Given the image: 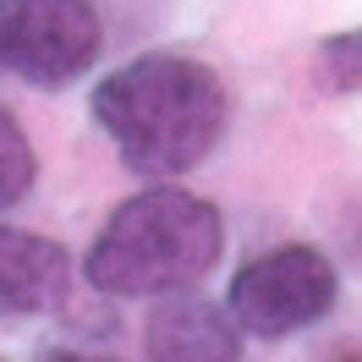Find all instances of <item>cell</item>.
Returning a JSON list of instances; mask_svg holds the SVG:
<instances>
[{
    "label": "cell",
    "mask_w": 362,
    "mask_h": 362,
    "mask_svg": "<svg viewBox=\"0 0 362 362\" xmlns=\"http://www.w3.org/2000/svg\"><path fill=\"white\" fill-rule=\"evenodd\" d=\"M335 362H362V351H346V357H335Z\"/></svg>",
    "instance_id": "obj_10"
},
{
    "label": "cell",
    "mask_w": 362,
    "mask_h": 362,
    "mask_svg": "<svg viewBox=\"0 0 362 362\" xmlns=\"http://www.w3.org/2000/svg\"><path fill=\"white\" fill-rule=\"evenodd\" d=\"M33 176H39V165H33V143H28L23 121L11 110H0V209L23 204Z\"/></svg>",
    "instance_id": "obj_8"
},
{
    "label": "cell",
    "mask_w": 362,
    "mask_h": 362,
    "mask_svg": "<svg viewBox=\"0 0 362 362\" xmlns=\"http://www.w3.org/2000/svg\"><path fill=\"white\" fill-rule=\"evenodd\" d=\"M313 83L324 93H357L362 88V28L329 33L313 49Z\"/></svg>",
    "instance_id": "obj_7"
},
{
    "label": "cell",
    "mask_w": 362,
    "mask_h": 362,
    "mask_svg": "<svg viewBox=\"0 0 362 362\" xmlns=\"http://www.w3.org/2000/svg\"><path fill=\"white\" fill-rule=\"evenodd\" d=\"M49 362H115V357H93V351H55Z\"/></svg>",
    "instance_id": "obj_9"
},
{
    "label": "cell",
    "mask_w": 362,
    "mask_h": 362,
    "mask_svg": "<svg viewBox=\"0 0 362 362\" xmlns=\"http://www.w3.org/2000/svg\"><path fill=\"white\" fill-rule=\"evenodd\" d=\"M143 346H148V362H236L242 357L236 318L220 302L192 296V291L165 296L148 313Z\"/></svg>",
    "instance_id": "obj_5"
},
{
    "label": "cell",
    "mask_w": 362,
    "mask_h": 362,
    "mask_svg": "<svg viewBox=\"0 0 362 362\" xmlns=\"http://www.w3.org/2000/svg\"><path fill=\"white\" fill-rule=\"evenodd\" d=\"M66 296V252L49 236L0 226V318L49 313Z\"/></svg>",
    "instance_id": "obj_6"
},
{
    "label": "cell",
    "mask_w": 362,
    "mask_h": 362,
    "mask_svg": "<svg viewBox=\"0 0 362 362\" xmlns=\"http://www.w3.org/2000/svg\"><path fill=\"white\" fill-rule=\"evenodd\" d=\"M99 17L88 0H0V66L33 88H66L99 61Z\"/></svg>",
    "instance_id": "obj_4"
},
{
    "label": "cell",
    "mask_w": 362,
    "mask_h": 362,
    "mask_svg": "<svg viewBox=\"0 0 362 362\" xmlns=\"http://www.w3.org/2000/svg\"><path fill=\"white\" fill-rule=\"evenodd\" d=\"M226 83L192 55H137L93 88V121L137 176H187L226 137Z\"/></svg>",
    "instance_id": "obj_1"
},
{
    "label": "cell",
    "mask_w": 362,
    "mask_h": 362,
    "mask_svg": "<svg viewBox=\"0 0 362 362\" xmlns=\"http://www.w3.org/2000/svg\"><path fill=\"white\" fill-rule=\"evenodd\" d=\"M226 247L220 209L181 187H148L115 209L88 247V286L105 296L192 291Z\"/></svg>",
    "instance_id": "obj_2"
},
{
    "label": "cell",
    "mask_w": 362,
    "mask_h": 362,
    "mask_svg": "<svg viewBox=\"0 0 362 362\" xmlns=\"http://www.w3.org/2000/svg\"><path fill=\"white\" fill-rule=\"evenodd\" d=\"M335 296H340L335 264L318 247L291 242V247L258 252L252 264L236 269V280H230V318L247 335L280 340V335H296V329L318 324L335 308Z\"/></svg>",
    "instance_id": "obj_3"
}]
</instances>
